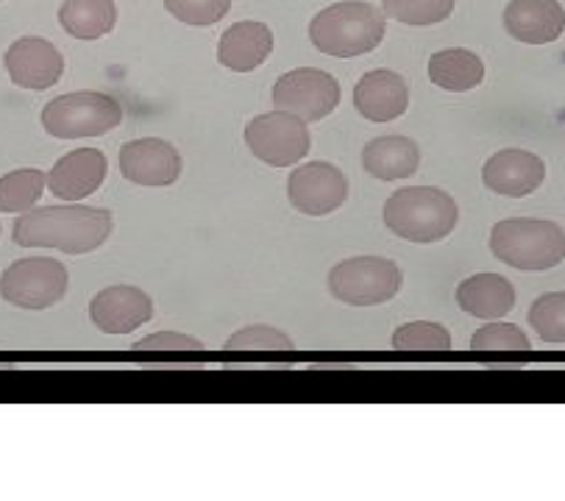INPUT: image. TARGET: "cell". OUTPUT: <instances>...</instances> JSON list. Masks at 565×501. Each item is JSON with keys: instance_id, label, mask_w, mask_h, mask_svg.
<instances>
[{"instance_id": "6da1fadb", "label": "cell", "mask_w": 565, "mask_h": 501, "mask_svg": "<svg viewBox=\"0 0 565 501\" xmlns=\"http://www.w3.org/2000/svg\"><path fill=\"white\" fill-rule=\"evenodd\" d=\"M115 217L98 206H40L20 212L14 243L23 248H56L65 254H89L109 239Z\"/></svg>"}, {"instance_id": "7a4b0ae2", "label": "cell", "mask_w": 565, "mask_h": 501, "mask_svg": "<svg viewBox=\"0 0 565 501\" xmlns=\"http://www.w3.org/2000/svg\"><path fill=\"white\" fill-rule=\"evenodd\" d=\"M387 34V18L371 3L343 0L323 9L309 23V40L327 56L354 58L380 47Z\"/></svg>"}, {"instance_id": "3957f363", "label": "cell", "mask_w": 565, "mask_h": 501, "mask_svg": "<svg viewBox=\"0 0 565 501\" xmlns=\"http://www.w3.org/2000/svg\"><path fill=\"white\" fill-rule=\"evenodd\" d=\"M457 201L437 186H407L387 199L385 223L396 237L409 243H437L457 226Z\"/></svg>"}, {"instance_id": "277c9868", "label": "cell", "mask_w": 565, "mask_h": 501, "mask_svg": "<svg viewBox=\"0 0 565 501\" xmlns=\"http://www.w3.org/2000/svg\"><path fill=\"white\" fill-rule=\"evenodd\" d=\"M490 250L515 270H548L565 259V232L554 221L510 217L493 226Z\"/></svg>"}, {"instance_id": "5b68a950", "label": "cell", "mask_w": 565, "mask_h": 501, "mask_svg": "<svg viewBox=\"0 0 565 501\" xmlns=\"http://www.w3.org/2000/svg\"><path fill=\"white\" fill-rule=\"evenodd\" d=\"M42 129L58 140L104 137L122 122V106L106 93H67L42 109Z\"/></svg>"}, {"instance_id": "8992f818", "label": "cell", "mask_w": 565, "mask_h": 501, "mask_svg": "<svg viewBox=\"0 0 565 501\" xmlns=\"http://www.w3.org/2000/svg\"><path fill=\"white\" fill-rule=\"evenodd\" d=\"M402 268L385 257H354L329 270V292L349 307H376L402 290Z\"/></svg>"}, {"instance_id": "52a82bcc", "label": "cell", "mask_w": 565, "mask_h": 501, "mask_svg": "<svg viewBox=\"0 0 565 501\" xmlns=\"http://www.w3.org/2000/svg\"><path fill=\"white\" fill-rule=\"evenodd\" d=\"M71 274L58 259L29 257L9 265L0 276V296L20 309H47L67 296Z\"/></svg>"}, {"instance_id": "ba28073f", "label": "cell", "mask_w": 565, "mask_h": 501, "mask_svg": "<svg viewBox=\"0 0 565 501\" xmlns=\"http://www.w3.org/2000/svg\"><path fill=\"white\" fill-rule=\"evenodd\" d=\"M245 146L259 162L270 168H290L309 153V129L301 117L290 111H268L257 115L245 126Z\"/></svg>"}, {"instance_id": "9c48e42d", "label": "cell", "mask_w": 565, "mask_h": 501, "mask_svg": "<svg viewBox=\"0 0 565 501\" xmlns=\"http://www.w3.org/2000/svg\"><path fill=\"white\" fill-rule=\"evenodd\" d=\"M340 104V84L332 73L316 67H298L285 73L274 84V106L279 111L301 117L303 122H316L332 115Z\"/></svg>"}, {"instance_id": "30bf717a", "label": "cell", "mask_w": 565, "mask_h": 501, "mask_svg": "<svg viewBox=\"0 0 565 501\" xmlns=\"http://www.w3.org/2000/svg\"><path fill=\"white\" fill-rule=\"evenodd\" d=\"M287 199L301 215L323 217L340 210L349 199V179L329 162L301 164L287 179Z\"/></svg>"}, {"instance_id": "8fae6325", "label": "cell", "mask_w": 565, "mask_h": 501, "mask_svg": "<svg viewBox=\"0 0 565 501\" xmlns=\"http://www.w3.org/2000/svg\"><path fill=\"white\" fill-rule=\"evenodd\" d=\"M3 65H7L12 84L31 89V93H42V89L58 84L65 73V56L58 53L53 42L42 40V36H23L9 45Z\"/></svg>"}, {"instance_id": "7c38bea8", "label": "cell", "mask_w": 565, "mask_h": 501, "mask_svg": "<svg viewBox=\"0 0 565 501\" xmlns=\"http://www.w3.org/2000/svg\"><path fill=\"white\" fill-rule=\"evenodd\" d=\"M89 318L104 334H129L153 318V301L135 285H111L89 303Z\"/></svg>"}, {"instance_id": "4fadbf2b", "label": "cell", "mask_w": 565, "mask_h": 501, "mask_svg": "<svg viewBox=\"0 0 565 501\" xmlns=\"http://www.w3.org/2000/svg\"><path fill=\"white\" fill-rule=\"evenodd\" d=\"M120 173L137 186H170L181 175V157L170 142L142 137L120 148Z\"/></svg>"}, {"instance_id": "5bb4252c", "label": "cell", "mask_w": 565, "mask_h": 501, "mask_svg": "<svg viewBox=\"0 0 565 501\" xmlns=\"http://www.w3.org/2000/svg\"><path fill=\"white\" fill-rule=\"evenodd\" d=\"M546 179V164L541 157L521 148H504L493 153L482 168V181L490 193L508 195V199H524L535 193Z\"/></svg>"}, {"instance_id": "9a60e30c", "label": "cell", "mask_w": 565, "mask_h": 501, "mask_svg": "<svg viewBox=\"0 0 565 501\" xmlns=\"http://www.w3.org/2000/svg\"><path fill=\"white\" fill-rule=\"evenodd\" d=\"M106 157L95 148H78L67 157L58 159L45 175V184L56 199L62 201H82L87 195L98 193V186L106 179Z\"/></svg>"}, {"instance_id": "2e32d148", "label": "cell", "mask_w": 565, "mask_h": 501, "mask_svg": "<svg viewBox=\"0 0 565 501\" xmlns=\"http://www.w3.org/2000/svg\"><path fill=\"white\" fill-rule=\"evenodd\" d=\"M504 31L526 45H546L563 36L565 9L557 0H510L504 9Z\"/></svg>"}, {"instance_id": "e0dca14e", "label": "cell", "mask_w": 565, "mask_h": 501, "mask_svg": "<svg viewBox=\"0 0 565 501\" xmlns=\"http://www.w3.org/2000/svg\"><path fill=\"white\" fill-rule=\"evenodd\" d=\"M354 106L365 120L391 122L409 106V87L398 73L371 71L356 82Z\"/></svg>"}, {"instance_id": "ac0fdd59", "label": "cell", "mask_w": 565, "mask_h": 501, "mask_svg": "<svg viewBox=\"0 0 565 501\" xmlns=\"http://www.w3.org/2000/svg\"><path fill=\"white\" fill-rule=\"evenodd\" d=\"M270 51H274V34L268 25L257 20H243L223 31L217 42V62L234 73H250L263 65Z\"/></svg>"}, {"instance_id": "d6986e66", "label": "cell", "mask_w": 565, "mask_h": 501, "mask_svg": "<svg viewBox=\"0 0 565 501\" xmlns=\"http://www.w3.org/2000/svg\"><path fill=\"white\" fill-rule=\"evenodd\" d=\"M420 164V148L418 142L402 135L376 137L362 151V168L380 181H396L407 179V175L418 173Z\"/></svg>"}, {"instance_id": "ffe728a7", "label": "cell", "mask_w": 565, "mask_h": 501, "mask_svg": "<svg viewBox=\"0 0 565 501\" xmlns=\"http://www.w3.org/2000/svg\"><path fill=\"white\" fill-rule=\"evenodd\" d=\"M457 303L466 309L468 316L495 321V318H504L515 307V287L513 281L499 274L468 276L457 287Z\"/></svg>"}, {"instance_id": "44dd1931", "label": "cell", "mask_w": 565, "mask_h": 501, "mask_svg": "<svg viewBox=\"0 0 565 501\" xmlns=\"http://www.w3.org/2000/svg\"><path fill=\"white\" fill-rule=\"evenodd\" d=\"M429 78L446 93H468L482 84L484 65L468 47H446V51L431 53Z\"/></svg>"}, {"instance_id": "7402d4cb", "label": "cell", "mask_w": 565, "mask_h": 501, "mask_svg": "<svg viewBox=\"0 0 565 501\" xmlns=\"http://www.w3.org/2000/svg\"><path fill=\"white\" fill-rule=\"evenodd\" d=\"M58 23L76 40L93 42L115 29L117 7L111 0H65L58 7Z\"/></svg>"}, {"instance_id": "603a6c76", "label": "cell", "mask_w": 565, "mask_h": 501, "mask_svg": "<svg viewBox=\"0 0 565 501\" xmlns=\"http://www.w3.org/2000/svg\"><path fill=\"white\" fill-rule=\"evenodd\" d=\"M471 351L479 360L510 362V360H530L532 343L515 323H493L488 321L479 327L471 338Z\"/></svg>"}, {"instance_id": "cb8c5ba5", "label": "cell", "mask_w": 565, "mask_h": 501, "mask_svg": "<svg viewBox=\"0 0 565 501\" xmlns=\"http://www.w3.org/2000/svg\"><path fill=\"white\" fill-rule=\"evenodd\" d=\"M393 349L407 356H444L451 351V334L440 323L413 321L393 332Z\"/></svg>"}, {"instance_id": "d4e9b609", "label": "cell", "mask_w": 565, "mask_h": 501, "mask_svg": "<svg viewBox=\"0 0 565 501\" xmlns=\"http://www.w3.org/2000/svg\"><path fill=\"white\" fill-rule=\"evenodd\" d=\"M292 351H296V343L274 327H245L234 332L226 343L228 356H287Z\"/></svg>"}, {"instance_id": "484cf974", "label": "cell", "mask_w": 565, "mask_h": 501, "mask_svg": "<svg viewBox=\"0 0 565 501\" xmlns=\"http://www.w3.org/2000/svg\"><path fill=\"white\" fill-rule=\"evenodd\" d=\"M45 193V173L36 168L12 170L0 179V212L34 210L40 195Z\"/></svg>"}, {"instance_id": "4316f807", "label": "cell", "mask_w": 565, "mask_h": 501, "mask_svg": "<svg viewBox=\"0 0 565 501\" xmlns=\"http://www.w3.org/2000/svg\"><path fill=\"white\" fill-rule=\"evenodd\" d=\"M135 356L140 360H193V356L204 354V343L190 334L179 332H159L148 334L140 343H135Z\"/></svg>"}, {"instance_id": "83f0119b", "label": "cell", "mask_w": 565, "mask_h": 501, "mask_svg": "<svg viewBox=\"0 0 565 501\" xmlns=\"http://www.w3.org/2000/svg\"><path fill=\"white\" fill-rule=\"evenodd\" d=\"M457 0H382L385 18L404 25H437L451 18Z\"/></svg>"}, {"instance_id": "f1b7e54d", "label": "cell", "mask_w": 565, "mask_h": 501, "mask_svg": "<svg viewBox=\"0 0 565 501\" xmlns=\"http://www.w3.org/2000/svg\"><path fill=\"white\" fill-rule=\"evenodd\" d=\"M530 327L543 343H565V292H546L530 307Z\"/></svg>"}, {"instance_id": "f546056e", "label": "cell", "mask_w": 565, "mask_h": 501, "mask_svg": "<svg viewBox=\"0 0 565 501\" xmlns=\"http://www.w3.org/2000/svg\"><path fill=\"white\" fill-rule=\"evenodd\" d=\"M164 9L173 14L179 23L186 25H215L232 9V0H164Z\"/></svg>"}]
</instances>
